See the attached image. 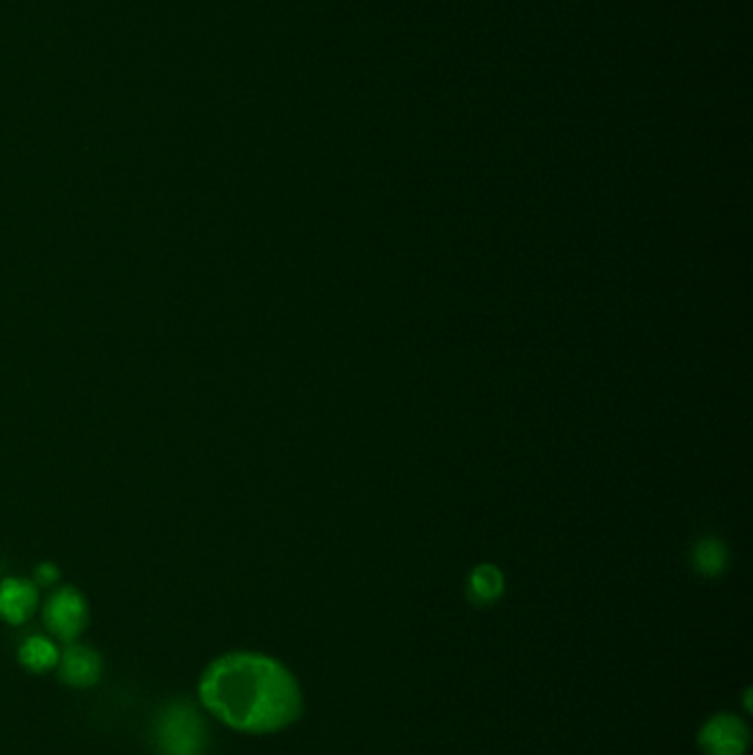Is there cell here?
Listing matches in <instances>:
<instances>
[{"label": "cell", "instance_id": "obj_7", "mask_svg": "<svg viewBox=\"0 0 753 755\" xmlns=\"http://www.w3.org/2000/svg\"><path fill=\"white\" fill-rule=\"evenodd\" d=\"M18 658H20V663L29 669V672L45 674L49 672V669L58 667L60 652H58V647L49 641V638L29 636L27 641L20 645Z\"/></svg>", "mask_w": 753, "mask_h": 755}, {"label": "cell", "instance_id": "obj_8", "mask_svg": "<svg viewBox=\"0 0 753 755\" xmlns=\"http://www.w3.org/2000/svg\"><path fill=\"white\" fill-rule=\"evenodd\" d=\"M504 590L502 574L493 566H480L471 574V597L477 603H491Z\"/></svg>", "mask_w": 753, "mask_h": 755}, {"label": "cell", "instance_id": "obj_2", "mask_svg": "<svg viewBox=\"0 0 753 755\" xmlns=\"http://www.w3.org/2000/svg\"><path fill=\"white\" fill-rule=\"evenodd\" d=\"M157 742L164 755H204L208 744L206 722L186 703L166 707L157 722Z\"/></svg>", "mask_w": 753, "mask_h": 755}, {"label": "cell", "instance_id": "obj_9", "mask_svg": "<svg viewBox=\"0 0 753 755\" xmlns=\"http://www.w3.org/2000/svg\"><path fill=\"white\" fill-rule=\"evenodd\" d=\"M723 561H725L723 550H720L716 541H705V544H701V550H698V555H696V566L701 568L705 574L720 572V568H723Z\"/></svg>", "mask_w": 753, "mask_h": 755}, {"label": "cell", "instance_id": "obj_10", "mask_svg": "<svg viewBox=\"0 0 753 755\" xmlns=\"http://www.w3.org/2000/svg\"><path fill=\"white\" fill-rule=\"evenodd\" d=\"M58 577H60V572L53 563H42V566H38L36 570V579L42 583V586H51V583L58 581Z\"/></svg>", "mask_w": 753, "mask_h": 755}, {"label": "cell", "instance_id": "obj_5", "mask_svg": "<svg viewBox=\"0 0 753 755\" xmlns=\"http://www.w3.org/2000/svg\"><path fill=\"white\" fill-rule=\"evenodd\" d=\"M58 672L62 683L71 687H93L100 680L102 674V658L100 654L84 645H71L69 650L60 656Z\"/></svg>", "mask_w": 753, "mask_h": 755}, {"label": "cell", "instance_id": "obj_4", "mask_svg": "<svg viewBox=\"0 0 753 755\" xmlns=\"http://www.w3.org/2000/svg\"><path fill=\"white\" fill-rule=\"evenodd\" d=\"M698 744L705 755H742L749 747V727L734 714H716L698 733Z\"/></svg>", "mask_w": 753, "mask_h": 755}, {"label": "cell", "instance_id": "obj_1", "mask_svg": "<svg viewBox=\"0 0 753 755\" xmlns=\"http://www.w3.org/2000/svg\"><path fill=\"white\" fill-rule=\"evenodd\" d=\"M199 698L224 725L246 733H274L299 720L303 694L283 663L254 652L212 661L199 680Z\"/></svg>", "mask_w": 753, "mask_h": 755}, {"label": "cell", "instance_id": "obj_6", "mask_svg": "<svg viewBox=\"0 0 753 755\" xmlns=\"http://www.w3.org/2000/svg\"><path fill=\"white\" fill-rule=\"evenodd\" d=\"M38 608V590L31 581L7 579L0 583V616L7 623L20 625L31 619Z\"/></svg>", "mask_w": 753, "mask_h": 755}, {"label": "cell", "instance_id": "obj_3", "mask_svg": "<svg viewBox=\"0 0 753 755\" xmlns=\"http://www.w3.org/2000/svg\"><path fill=\"white\" fill-rule=\"evenodd\" d=\"M45 623L53 636L71 643L87 630L89 608L82 594L73 588H62L49 599L45 608Z\"/></svg>", "mask_w": 753, "mask_h": 755}]
</instances>
